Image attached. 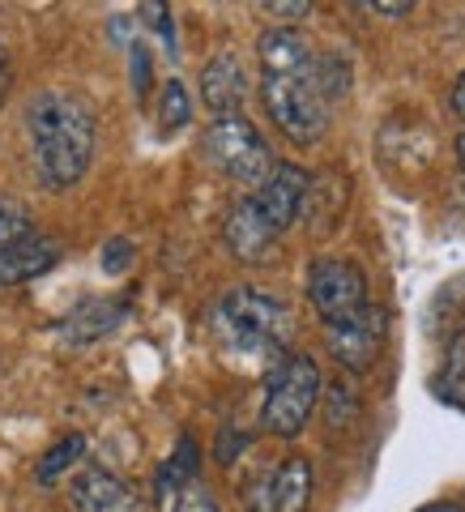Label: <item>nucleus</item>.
Wrapping results in <instances>:
<instances>
[{
	"instance_id": "nucleus-1",
	"label": "nucleus",
	"mask_w": 465,
	"mask_h": 512,
	"mask_svg": "<svg viewBox=\"0 0 465 512\" xmlns=\"http://www.w3.org/2000/svg\"><path fill=\"white\" fill-rule=\"evenodd\" d=\"M26 141L43 188H73L94 163L99 146V120L90 103L73 90H39L26 103Z\"/></svg>"
},
{
	"instance_id": "nucleus-9",
	"label": "nucleus",
	"mask_w": 465,
	"mask_h": 512,
	"mask_svg": "<svg viewBox=\"0 0 465 512\" xmlns=\"http://www.w3.org/2000/svg\"><path fill=\"white\" fill-rule=\"evenodd\" d=\"M278 235L282 231L261 210H256L252 197L235 201L227 222H222V239H227V248H231L235 261H244V265H269V261H274V256H278Z\"/></svg>"
},
{
	"instance_id": "nucleus-2",
	"label": "nucleus",
	"mask_w": 465,
	"mask_h": 512,
	"mask_svg": "<svg viewBox=\"0 0 465 512\" xmlns=\"http://www.w3.org/2000/svg\"><path fill=\"white\" fill-rule=\"evenodd\" d=\"M214 338L235 355H282L291 342V308L265 286H231L210 312Z\"/></svg>"
},
{
	"instance_id": "nucleus-12",
	"label": "nucleus",
	"mask_w": 465,
	"mask_h": 512,
	"mask_svg": "<svg viewBox=\"0 0 465 512\" xmlns=\"http://www.w3.org/2000/svg\"><path fill=\"white\" fill-rule=\"evenodd\" d=\"M73 508L77 512H137L141 508V495L124 483V478H116L111 470H99L90 466L73 478Z\"/></svg>"
},
{
	"instance_id": "nucleus-22",
	"label": "nucleus",
	"mask_w": 465,
	"mask_h": 512,
	"mask_svg": "<svg viewBox=\"0 0 465 512\" xmlns=\"http://www.w3.org/2000/svg\"><path fill=\"white\" fill-rule=\"evenodd\" d=\"M146 22L158 30V35H163V43H167L171 56L180 52V47H175V22H171V9H167V5H158V0H154V5H146Z\"/></svg>"
},
{
	"instance_id": "nucleus-19",
	"label": "nucleus",
	"mask_w": 465,
	"mask_h": 512,
	"mask_svg": "<svg viewBox=\"0 0 465 512\" xmlns=\"http://www.w3.org/2000/svg\"><path fill=\"white\" fill-rule=\"evenodd\" d=\"M30 235H39L30 210H22L18 201H0V248H13V244H22V239H30Z\"/></svg>"
},
{
	"instance_id": "nucleus-14",
	"label": "nucleus",
	"mask_w": 465,
	"mask_h": 512,
	"mask_svg": "<svg viewBox=\"0 0 465 512\" xmlns=\"http://www.w3.org/2000/svg\"><path fill=\"white\" fill-rule=\"evenodd\" d=\"M256 56H261V73H299L316 64V52L295 26H269L256 43Z\"/></svg>"
},
{
	"instance_id": "nucleus-8",
	"label": "nucleus",
	"mask_w": 465,
	"mask_h": 512,
	"mask_svg": "<svg viewBox=\"0 0 465 512\" xmlns=\"http://www.w3.org/2000/svg\"><path fill=\"white\" fill-rule=\"evenodd\" d=\"M384 333H389V316L376 303H367L359 316L342 320V325H325V346L346 372H367L384 350Z\"/></svg>"
},
{
	"instance_id": "nucleus-24",
	"label": "nucleus",
	"mask_w": 465,
	"mask_h": 512,
	"mask_svg": "<svg viewBox=\"0 0 465 512\" xmlns=\"http://www.w3.org/2000/svg\"><path fill=\"white\" fill-rule=\"evenodd\" d=\"M367 13H380V18H406L414 9V0H359Z\"/></svg>"
},
{
	"instance_id": "nucleus-3",
	"label": "nucleus",
	"mask_w": 465,
	"mask_h": 512,
	"mask_svg": "<svg viewBox=\"0 0 465 512\" xmlns=\"http://www.w3.org/2000/svg\"><path fill=\"white\" fill-rule=\"evenodd\" d=\"M261 103L286 141L316 146L329 128V90L320 60L299 73H261Z\"/></svg>"
},
{
	"instance_id": "nucleus-21",
	"label": "nucleus",
	"mask_w": 465,
	"mask_h": 512,
	"mask_svg": "<svg viewBox=\"0 0 465 512\" xmlns=\"http://www.w3.org/2000/svg\"><path fill=\"white\" fill-rule=\"evenodd\" d=\"M261 9L269 13V18H278V26H286V22H299V18H308V13H312L308 0H265Z\"/></svg>"
},
{
	"instance_id": "nucleus-4",
	"label": "nucleus",
	"mask_w": 465,
	"mask_h": 512,
	"mask_svg": "<svg viewBox=\"0 0 465 512\" xmlns=\"http://www.w3.org/2000/svg\"><path fill=\"white\" fill-rule=\"evenodd\" d=\"M325 393L320 367L308 355H282L278 367L265 380V397H261V427L269 436L291 440L303 427L312 423L316 402Z\"/></svg>"
},
{
	"instance_id": "nucleus-16",
	"label": "nucleus",
	"mask_w": 465,
	"mask_h": 512,
	"mask_svg": "<svg viewBox=\"0 0 465 512\" xmlns=\"http://www.w3.org/2000/svg\"><path fill=\"white\" fill-rule=\"evenodd\" d=\"M82 453H86V436H77L73 431V436H64V440H56L52 448H47L43 461L35 466V478L43 487H52L64 470H73V461H82Z\"/></svg>"
},
{
	"instance_id": "nucleus-11",
	"label": "nucleus",
	"mask_w": 465,
	"mask_h": 512,
	"mask_svg": "<svg viewBox=\"0 0 465 512\" xmlns=\"http://www.w3.org/2000/svg\"><path fill=\"white\" fill-rule=\"evenodd\" d=\"M201 94H205V107L214 111V120L222 116H239V107L248 99V73H244V60L235 52H218L205 60L201 69Z\"/></svg>"
},
{
	"instance_id": "nucleus-7",
	"label": "nucleus",
	"mask_w": 465,
	"mask_h": 512,
	"mask_svg": "<svg viewBox=\"0 0 465 512\" xmlns=\"http://www.w3.org/2000/svg\"><path fill=\"white\" fill-rule=\"evenodd\" d=\"M239 500H244V512H303L312 500V466L303 457H286L248 478Z\"/></svg>"
},
{
	"instance_id": "nucleus-26",
	"label": "nucleus",
	"mask_w": 465,
	"mask_h": 512,
	"mask_svg": "<svg viewBox=\"0 0 465 512\" xmlns=\"http://www.w3.org/2000/svg\"><path fill=\"white\" fill-rule=\"evenodd\" d=\"M5 90H9V56H5V47H0V99H5Z\"/></svg>"
},
{
	"instance_id": "nucleus-6",
	"label": "nucleus",
	"mask_w": 465,
	"mask_h": 512,
	"mask_svg": "<svg viewBox=\"0 0 465 512\" xmlns=\"http://www.w3.org/2000/svg\"><path fill=\"white\" fill-rule=\"evenodd\" d=\"M308 303L316 308L320 325H342V320L359 316L372 303L363 269L342 256H320L308 265Z\"/></svg>"
},
{
	"instance_id": "nucleus-18",
	"label": "nucleus",
	"mask_w": 465,
	"mask_h": 512,
	"mask_svg": "<svg viewBox=\"0 0 465 512\" xmlns=\"http://www.w3.org/2000/svg\"><path fill=\"white\" fill-rule=\"evenodd\" d=\"M188 120H192V99H188L180 77H171L163 86V99H158V128H163V133H180Z\"/></svg>"
},
{
	"instance_id": "nucleus-25",
	"label": "nucleus",
	"mask_w": 465,
	"mask_h": 512,
	"mask_svg": "<svg viewBox=\"0 0 465 512\" xmlns=\"http://www.w3.org/2000/svg\"><path fill=\"white\" fill-rule=\"evenodd\" d=\"M448 103H453V111H457V116L465 120V73H461L457 82H453V94H448Z\"/></svg>"
},
{
	"instance_id": "nucleus-17",
	"label": "nucleus",
	"mask_w": 465,
	"mask_h": 512,
	"mask_svg": "<svg viewBox=\"0 0 465 512\" xmlns=\"http://www.w3.org/2000/svg\"><path fill=\"white\" fill-rule=\"evenodd\" d=\"M188 483H197V444H192V436L180 440L175 457L163 466V474H158V491H175V495H180Z\"/></svg>"
},
{
	"instance_id": "nucleus-15",
	"label": "nucleus",
	"mask_w": 465,
	"mask_h": 512,
	"mask_svg": "<svg viewBox=\"0 0 465 512\" xmlns=\"http://www.w3.org/2000/svg\"><path fill=\"white\" fill-rule=\"evenodd\" d=\"M124 320V303L120 299H86L82 308H77L69 320H64V342H73V346H90V342H99L103 333H111Z\"/></svg>"
},
{
	"instance_id": "nucleus-27",
	"label": "nucleus",
	"mask_w": 465,
	"mask_h": 512,
	"mask_svg": "<svg viewBox=\"0 0 465 512\" xmlns=\"http://www.w3.org/2000/svg\"><path fill=\"white\" fill-rule=\"evenodd\" d=\"M423 512H465V508H457V504H431V508H423Z\"/></svg>"
},
{
	"instance_id": "nucleus-28",
	"label": "nucleus",
	"mask_w": 465,
	"mask_h": 512,
	"mask_svg": "<svg viewBox=\"0 0 465 512\" xmlns=\"http://www.w3.org/2000/svg\"><path fill=\"white\" fill-rule=\"evenodd\" d=\"M457 163H461V167H465V133H461V137H457Z\"/></svg>"
},
{
	"instance_id": "nucleus-23",
	"label": "nucleus",
	"mask_w": 465,
	"mask_h": 512,
	"mask_svg": "<svg viewBox=\"0 0 465 512\" xmlns=\"http://www.w3.org/2000/svg\"><path fill=\"white\" fill-rule=\"evenodd\" d=\"M128 261H133V244H128V239H111V244L103 248V269L107 274H120Z\"/></svg>"
},
{
	"instance_id": "nucleus-10",
	"label": "nucleus",
	"mask_w": 465,
	"mask_h": 512,
	"mask_svg": "<svg viewBox=\"0 0 465 512\" xmlns=\"http://www.w3.org/2000/svg\"><path fill=\"white\" fill-rule=\"evenodd\" d=\"M308 197H312V175L295 167V163H278L274 175L252 192L256 210H261L269 222H274L278 231H286L295 218H303V210H308Z\"/></svg>"
},
{
	"instance_id": "nucleus-5",
	"label": "nucleus",
	"mask_w": 465,
	"mask_h": 512,
	"mask_svg": "<svg viewBox=\"0 0 465 512\" xmlns=\"http://www.w3.org/2000/svg\"><path fill=\"white\" fill-rule=\"evenodd\" d=\"M205 158H210L222 175H231L235 184H248L252 192L278 167L261 137V128L248 116H222L205 128Z\"/></svg>"
},
{
	"instance_id": "nucleus-20",
	"label": "nucleus",
	"mask_w": 465,
	"mask_h": 512,
	"mask_svg": "<svg viewBox=\"0 0 465 512\" xmlns=\"http://www.w3.org/2000/svg\"><path fill=\"white\" fill-rule=\"evenodd\" d=\"M171 512H222V508H218V500H214V495L205 491L201 483H188L180 495H175Z\"/></svg>"
},
{
	"instance_id": "nucleus-13",
	"label": "nucleus",
	"mask_w": 465,
	"mask_h": 512,
	"mask_svg": "<svg viewBox=\"0 0 465 512\" xmlns=\"http://www.w3.org/2000/svg\"><path fill=\"white\" fill-rule=\"evenodd\" d=\"M56 261H60V244L47 235H30L13 248H0V286H18V282L39 278Z\"/></svg>"
}]
</instances>
